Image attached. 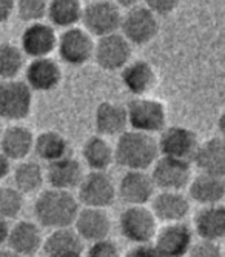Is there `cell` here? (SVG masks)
<instances>
[{
    "label": "cell",
    "instance_id": "ba28073f",
    "mask_svg": "<svg viewBox=\"0 0 225 257\" xmlns=\"http://www.w3.org/2000/svg\"><path fill=\"white\" fill-rule=\"evenodd\" d=\"M159 17L144 5L127 10L122 14L119 33L136 46H144L153 42L159 34Z\"/></svg>",
    "mask_w": 225,
    "mask_h": 257
},
{
    "label": "cell",
    "instance_id": "d4e9b609",
    "mask_svg": "<svg viewBox=\"0 0 225 257\" xmlns=\"http://www.w3.org/2000/svg\"><path fill=\"white\" fill-rule=\"evenodd\" d=\"M193 162L200 173L225 179V140L211 137L202 142Z\"/></svg>",
    "mask_w": 225,
    "mask_h": 257
},
{
    "label": "cell",
    "instance_id": "1f68e13d",
    "mask_svg": "<svg viewBox=\"0 0 225 257\" xmlns=\"http://www.w3.org/2000/svg\"><path fill=\"white\" fill-rule=\"evenodd\" d=\"M25 68V54L20 46L5 42L0 43V79L13 80Z\"/></svg>",
    "mask_w": 225,
    "mask_h": 257
},
{
    "label": "cell",
    "instance_id": "8d00e7d4",
    "mask_svg": "<svg viewBox=\"0 0 225 257\" xmlns=\"http://www.w3.org/2000/svg\"><path fill=\"white\" fill-rule=\"evenodd\" d=\"M142 4L157 17H165L177 8L179 0H144Z\"/></svg>",
    "mask_w": 225,
    "mask_h": 257
},
{
    "label": "cell",
    "instance_id": "5bb4252c",
    "mask_svg": "<svg viewBox=\"0 0 225 257\" xmlns=\"http://www.w3.org/2000/svg\"><path fill=\"white\" fill-rule=\"evenodd\" d=\"M164 257H185L193 245V229L185 222L165 223L153 240Z\"/></svg>",
    "mask_w": 225,
    "mask_h": 257
},
{
    "label": "cell",
    "instance_id": "cb8c5ba5",
    "mask_svg": "<svg viewBox=\"0 0 225 257\" xmlns=\"http://www.w3.org/2000/svg\"><path fill=\"white\" fill-rule=\"evenodd\" d=\"M34 134L24 125H11L0 136V153L10 160H25L34 150Z\"/></svg>",
    "mask_w": 225,
    "mask_h": 257
},
{
    "label": "cell",
    "instance_id": "ac0fdd59",
    "mask_svg": "<svg viewBox=\"0 0 225 257\" xmlns=\"http://www.w3.org/2000/svg\"><path fill=\"white\" fill-rule=\"evenodd\" d=\"M7 243L8 248L20 257L36 255L43 245L40 225L31 220H19L10 228Z\"/></svg>",
    "mask_w": 225,
    "mask_h": 257
},
{
    "label": "cell",
    "instance_id": "5b68a950",
    "mask_svg": "<svg viewBox=\"0 0 225 257\" xmlns=\"http://www.w3.org/2000/svg\"><path fill=\"white\" fill-rule=\"evenodd\" d=\"M157 229V219L148 206H127L119 216L121 234L133 245L151 243Z\"/></svg>",
    "mask_w": 225,
    "mask_h": 257
},
{
    "label": "cell",
    "instance_id": "7bdbcfd3",
    "mask_svg": "<svg viewBox=\"0 0 225 257\" xmlns=\"http://www.w3.org/2000/svg\"><path fill=\"white\" fill-rule=\"evenodd\" d=\"M217 131H219V137L225 140V111L219 115V119H217Z\"/></svg>",
    "mask_w": 225,
    "mask_h": 257
},
{
    "label": "cell",
    "instance_id": "ffe728a7",
    "mask_svg": "<svg viewBox=\"0 0 225 257\" xmlns=\"http://www.w3.org/2000/svg\"><path fill=\"white\" fill-rule=\"evenodd\" d=\"M25 82L33 91L48 92L62 82V68L51 57L33 59L25 69Z\"/></svg>",
    "mask_w": 225,
    "mask_h": 257
},
{
    "label": "cell",
    "instance_id": "f35d334b",
    "mask_svg": "<svg viewBox=\"0 0 225 257\" xmlns=\"http://www.w3.org/2000/svg\"><path fill=\"white\" fill-rule=\"evenodd\" d=\"M16 10V0H0V23L7 22Z\"/></svg>",
    "mask_w": 225,
    "mask_h": 257
},
{
    "label": "cell",
    "instance_id": "bcb514c9",
    "mask_svg": "<svg viewBox=\"0 0 225 257\" xmlns=\"http://www.w3.org/2000/svg\"><path fill=\"white\" fill-rule=\"evenodd\" d=\"M86 2H94V0H86Z\"/></svg>",
    "mask_w": 225,
    "mask_h": 257
},
{
    "label": "cell",
    "instance_id": "ee69618b",
    "mask_svg": "<svg viewBox=\"0 0 225 257\" xmlns=\"http://www.w3.org/2000/svg\"><path fill=\"white\" fill-rule=\"evenodd\" d=\"M0 257H20V255L8 248V249H0Z\"/></svg>",
    "mask_w": 225,
    "mask_h": 257
},
{
    "label": "cell",
    "instance_id": "836d02e7",
    "mask_svg": "<svg viewBox=\"0 0 225 257\" xmlns=\"http://www.w3.org/2000/svg\"><path fill=\"white\" fill-rule=\"evenodd\" d=\"M50 0H17L16 11L19 19L30 23L42 22L43 17H47Z\"/></svg>",
    "mask_w": 225,
    "mask_h": 257
},
{
    "label": "cell",
    "instance_id": "d590c367",
    "mask_svg": "<svg viewBox=\"0 0 225 257\" xmlns=\"http://www.w3.org/2000/svg\"><path fill=\"white\" fill-rule=\"evenodd\" d=\"M187 255L188 257H223V251L217 242L200 239L197 242H193Z\"/></svg>",
    "mask_w": 225,
    "mask_h": 257
},
{
    "label": "cell",
    "instance_id": "603a6c76",
    "mask_svg": "<svg viewBox=\"0 0 225 257\" xmlns=\"http://www.w3.org/2000/svg\"><path fill=\"white\" fill-rule=\"evenodd\" d=\"M94 128L102 137H119L128 128L127 108L116 102H102L94 112Z\"/></svg>",
    "mask_w": 225,
    "mask_h": 257
},
{
    "label": "cell",
    "instance_id": "f546056e",
    "mask_svg": "<svg viewBox=\"0 0 225 257\" xmlns=\"http://www.w3.org/2000/svg\"><path fill=\"white\" fill-rule=\"evenodd\" d=\"M39 159L51 163L70 156V144L57 131H43L34 139V150Z\"/></svg>",
    "mask_w": 225,
    "mask_h": 257
},
{
    "label": "cell",
    "instance_id": "30bf717a",
    "mask_svg": "<svg viewBox=\"0 0 225 257\" xmlns=\"http://www.w3.org/2000/svg\"><path fill=\"white\" fill-rule=\"evenodd\" d=\"M150 176L161 191H182L193 177L191 162L161 156L151 167Z\"/></svg>",
    "mask_w": 225,
    "mask_h": 257
},
{
    "label": "cell",
    "instance_id": "7a4b0ae2",
    "mask_svg": "<svg viewBox=\"0 0 225 257\" xmlns=\"http://www.w3.org/2000/svg\"><path fill=\"white\" fill-rule=\"evenodd\" d=\"M161 157L157 139L151 134L127 130L118 137L115 163L127 171H147Z\"/></svg>",
    "mask_w": 225,
    "mask_h": 257
},
{
    "label": "cell",
    "instance_id": "8fae6325",
    "mask_svg": "<svg viewBox=\"0 0 225 257\" xmlns=\"http://www.w3.org/2000/svg\"><path fill=\"white\" fill-rule=\"evenodd\" d=\"M94 39L83 28L74 27L65 30L57 37L59 57L71 66H80L88 63L94 54Z\"/></svg>",
    "mask_w": 225,
    "mask_h": 257
},
{
    "label": "cell",
    "instance_id": "484cf974",
    "mask_svg": "<svg viewBox=\"0 0 225 257\" xmlns=\"http://www.w3.org/2000/svg\"><path fill=\"white\" fill-rule=\"evenodd\" d=\"M188 196L200 206L219 205L225 199V179L199 173L188 183Z\"/></svg>",
    "mask_w": 225,
    "mask_h": 257
},
{
    "label": "cell",
    "instance_id": "ab89813d",
    "mask_svg": "<svg viewBox=\"0 0 225 257\" xmlns=\"http://www.w3.org/2000/svg\"><path fill=\"white\" fill-rule=\"evenodd\" d=\"M10 173H11V160L5 154L0 153V182L7 179Z\"/></svg>",
    "mask_w": 225,
    "mask_h": 257
},
{
    "label": "cell",
    "instance_id": "f1b7e54d",
    "mask_svg": "<svg viewBox=\"0 0 225 257\" xmlns=\"http://www.w3.org/2000/svg\"><path fill=\"white\" fill-rule=\"evenodd\" d=\"M83 5L80 0H50L47 17L57 28H74L82 20Z\"/></svg>",
    "mask_w": 225,
    "mask_h": 257
},
{
    "label": "cell",
    "instance_id": "277c9868",
    "mask_svg": "<svg viewBox=\"0 0 225 257\" xmlns=\"http://www.w3.org/2000/svg\"><path fill=\"white\" fill-rule=\"evenodd\" d=\"M122 14V10L113 0H94L83 7L80 23L85 31L99 39L119 33Z\"/></svg>",
    "mask_w": 225,
    "mask_h": 257
},
{
    "label": "cell",
    "instance_id": "3957f363",
    "mask_svg": "<svg viewBox=\"0 0 225 257\" xmlns=\"http://www.w3.org/2000/svg\"><path fill=\"white\" fill-rule=\"evenodd\" d=\"M128 126L145 134H159L167 126L165 105L150 97H133L127 105Z\"/></svg>",
    "mask_w": 225,
    "mask_h": 257
},
{
    "label": "cell",
    "instance_id": "60d3db41",
    "mask_svg": "<svg viewBox=\"0 0 225 257\" xmlns=\"http://www.w3.org/2000/svg\"><path fill=\"white\" fill-rule=\"evenodd\" d=\"M121 10H131V8H136L139 5H142L144 0H113Z\"/></svg>",
    "mask_w": 225,
    "mask_h": 257
},
{
    "label": "cell",
    "instance_id": "d6986e66",
    "mask_svg": "<svg viewBox=\"0 0 225 257\" xmlns=\"http://www.w3.org/2000/svg\"><path fill=\"white\" fill-rule=\"evenodd\" d=\"M83 176L85 173L82 163L71 156L48 163V168L45 171V179L48 180L51 188L62 191L77 190Z\"/></svg>",
    "mask_w": 225,
    "mask_h": 257
},
{
    "label": "cell",
    "instance_id": "4fadbf2b",
    "mask_svg": "<svg viewBox=\"0 0 225 257\" xmlns=\"http://www.w3.org/2000/svg\"><path fill=\"white\" fill-rule=\"evenodd\" d=\"M154 194L156 186L147 171H125L118 183V197L127 206H147Z\"/></svg>",
    "mask_w": 225,
    "mask_h": 257
},
{
    "label": "cell",
    "instance_id": "4dcf8cb0",
    "mask_svg": "<svg viewBox=\"0 0 225 257\" xmlns=\"http://www.w3.org/2000/svg\"><path fill=\"white\" fill-rule=\"evenodd\" d=\"M14 186L24 194H36L40 191L45 182V171L34 160H22L13 174Z\"/></svg>",
    "mask_w": 225,
    "mask_h": 257
},
{
    "label": "cell",
    "instance_id": "7c38bea8",
    "mask_svg": "<svg viewBox=\"0 0 225 257\" xmlns=\"http://www.w3.org/2000/svg\"><path fill=\"white\" fill-rule=\"evenodd\" d=\"M161 156L193 162L200 145L197 134L185 126H165L157 137Z\"/></svg>",
    "mask_w": 225,
    "mask_h": 257
},
{
    "label": "cell",
    "instance_id": "44dd1931",
    "mask_svg": "<svg viewBox=\"0 0 225 257\" xmlns=\"http://www.w3.org/2000/svg\"><path fill=\"white\" fill-rule=\"evenodd\" d=\"M125 89L134 97H145L156 86L157 76L151 63L147 60H131L121 73Z\"/></svg>",
    "mask_w": 225,
    "mask_h": 257
},
{
    "label": "cell",
    "instance_id": "7402d4cb",
    "mask_svg": "<svg viewBox=\"0 0 225 257\" xmlns=\"http://www.w3.org/2000/svg\"><path fill=\"white\" fill-rule=\"evenodd\" d=\"M42 251L45 257H83V240L71 228L53 229L43 239Z\"/></svg>",
    "mask_w": 225,
    "mask_h": 257
},
{
    "label": "cell",
    "instance_id": "8992f818",
    "mask_svg": "<svg viewBox=\"0 0 225 257\" xmlns=\"http://www.w3.org/2000/svg\"><path fill=\"white\" fill-rule=\"evenodd\" d=\"M76 197L83 206L106 209L118 199V185L106 171H89L85 173Z\"/></svg>",
    "mask_w": 225,
    "mask_h": 257
},
{
    "label": "cell",
    "instance_id": "74e56055",
    "mask_svg": "<svg viewBox=\"0 0 225 257\" xmlns=\"http://www.w3.org/2000/svg\"><path fill=\"white\" fill-rule=\"evenodd\" d=\"M125 257H164L159 249L154 246V243H142V245H134L128 249Z\"/></svg>",
    "mask_w": 225,
    "mask_h": 257
},
{
    "label": "cell",
    "instance_id": "2e32d148",
    "mask_svg": "<svg viewBox=\"0 0 225 257\" xmlns=\"http://www.w3.org/2000/svg\"><path fill=\"white\" fill-rule=\"evenodd\" d=\"M57 34L54 27L50 23H30L22 34V51L31 59L50 57V54L57 48Z\"/></svg>",
    "mask_w": 225,
    "mask_h": 257
},
{
    "label": "cell",
    "instance_id": "e0dca14e",
    "mask_svg": "<svg viewBox=\"0 0 225 257\" xmlns=\"http://www.w3.org/2000/svg\"><path fill=\"white\" fill-rule=\"evenodd\" d=\"M150 203L154 217L162 223L184 222L190 214V199L182 191H161Z\"/></svg>",
    "mask_w": 225,
    "mask_h": 257
},
{
    "label": "cell",
    "instance_id": "6da1fadb",
    "mask_svg": "<svg viewBox=\"0 0 225 257\" xmlns=\"http://www.w3.org/2000/svg\"><path fill=\"white\" fill-rule=\"evenodd\" d=\"M80 203L71 191H62L50 188L42 191L34 202V217L36 222L48 229L71 228Z\"/></svg>",
    "mask_w": 225,
    "mask_h": 257
},
{
    "label": "cell",
    "instance_id": "b9f144b4",
    "mask_svg": "<svg viewBox=\"0 0 225 257\" xmlns=\"http://www.w3.org/2000/svg\"><path fill=\"white\" fill-rule=\"evenodd\" d=\"M10 223L8 220H5L4 217H0V246L4 243H7V239H8V234H10Z\"/></svg>",
    "mask_w": 225,
    "mask_h": 257
},
{
    "label": "cell",
    "instance_id": "4316f807",
    "mask_svg": "<svg viewBox=\"0 0 225 257\" xmlns=\"http://www.w3.org/2000/svg\"><path fill=\"white\" fill-rule=\"evenodd\" d=\"M194 231L199 239L217 243L225 240V205L202 206L194 217Z\"/></svg>",
    "mask_w": 225,
    "mask_h": 257
},
{
    "label": "cell",
    "instance_id": "f6af8a7d",
    "mask_svg": "<svg viewBox=\"0 0 225 257\" xmlns=\"http://www.w3.org/2000/svg\"><path fill=\"white\" fill-rule=\"evenodd\" d=\"M2 120V119H0ZM2 133H4V128H2V122H0V136H2Z\"/></svg>",
    "mask_w": 225,
    "mask_h": 257
},
{
    "label": "cell",
    "instance_id": "9a60e30c",
    "mask_svg": "<svg viewBox=\"0 0 225 257\" xmlns=\"http://www.w3.org/2000/svg\"><path fill=\"white\" fill-rule=\"evenodd\" d=\"M73 229L83 242L94 243L108 239L113 229V222L106 209L83 206L79 209L77 217L73 223Z\"/></svg>",
    "mask_w": 225,
    "mask_h": 257
},
{
    "label": "cell",
    "instance_id": "52a82bcc",
    "mask_svg": "<svg viewBox=\"0 0 225 257\" xmlns=\"http://www.w3.org/2000/svg\"><path fill=\"white\" fill-rule=\"evenodd\" d=\"M33 108V89L24 80L0 82V119L19 122L27 119Z\"/></svg>",
    "mask_w": 225,
    "mask_h": 257
},
{
    "label": "cell",
    "instance_id": "9c48e42d",
    "mask_svg": "<svg viewBox=\"0 0 225 257\" xmlns=\"http://www.w3.org/2000/svg\"><path fill=\"white\" fill-rule=\"evenodd\" d=\"M131 56L133 45L121 33L99 37L94 43L93 59L97 66L105 69V71H122L131 62Z\"/></svg>",
    "mask_w": 225,
    "mask_h": 257
},
{
    "label": "cell",
    "instance_id": "d6a6232c",
    "mask_svg": "<svg viewBox=\"0 0 225 257\" xmlns=\"http://www.w3.org/2000/svg\"><path fill=\"white\" fill-rule=\"evenodd\" d=\"M25 206V196L16 186H0V217L17 219Z\"/></svg>",
    "mask_w": 225,
    "mask_h": 257
},
{
    "label": "cell",
    "instance_id": "83f0119b",
    "mask_svg": "<svg viewBox=\"0 0 225 257\" xmlns=\"http://www.w3.org/2000/svg\"><path fill=\"white\" fill-rule=\"evenodd\" d=\"M82 159L89 171H108L115 163V147L99 134L91 136L82 147Z\"/></svg>",
    "mask_w": 225,
    "mask_h": 257
},
{
    "label": "cell",
    "instance_id": "e575fe53",
    "mask_svg": "<svg viewBox=\"0 0 225 257\" xmlns=\"http://www.w3.org/2000/svg\"><path fill=\"white\" fill-rule=\"evenodd\" d=\"M83 257H122L119 246L109 240L103 239L94 243H89V246L83 251Z\"/></svg>",
    "mask_w": 225,
    "mask_h": 257
}]
</instances>
